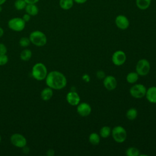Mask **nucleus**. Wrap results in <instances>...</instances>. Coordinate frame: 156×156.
Masks as SVG:
<instances>
[{"label":"nucleus","mask_w":156,"mask_h":156,"mask_svg":"<svg viewBox=\"0 0 156 156\" xmlns=\"http://www.w3.org/2000/svg\"><path fill=\"white\" fill-rule=\"evenodd\" d=\"M48 73L47 68L43 63H36L32 66L31 74L32 77L37 80L41 81L44 80Z\"/></svg>","instance_id":"nucleus-2"},{"label":"nucleus","mask_w":156,"mask_h":156,"mask_svg":"<svg viewBox=\"0 0 156 156\" xmlns=\"http://www.w3.org/2000/svg\"><path fill=\"white\" fill-rule=\"evenodd\" d=\"M138 115L137 110L135 108H131L127 111L126 117L129 120L135 119Z\"/></svg>","instance_id":"nucleus-22"},{"label":"nucleus","mask_w":156,"mask_h":156,"mask_svg":"<svg viewBox=\"0 0 156 156\" xmlns=\"http://www.w3.org/2000/svg\"><path fill=\"white\" fill-rule=\"evenodd\" d=\"M112 60L114 65L116 66H121L123 65L126 62V54L122 51H116L113 53Z\"/></svg>","instance_id":"nucleus-9"},{"label":"nucleus","mask_w":156,"mask_h":156,"mask_svg":"<svg viewBox=\"0 0 156 156\" xmlns=\"http://www.w3.org/2000/svg\"><path fill=\"white\" fill-rule=\"evenodd\" d=\"M146 96L151 103H156V87H151L146 90Z\"/></svg>","instance_id":"nucleus-14"},{"label":"nucleus","mask_w":156,"mask_h":156,"mask_svg":"<svg viewBox=\"0 0 156 156\" xmlns=\"http://www.w3.org/2000/svg\"><path fill=\"white\" fill-rule=\"evenodd\" d=\"M10 142L12 145L16 147L23 148L27 144V140L26 137L21 133H15L12 134L10 138Z\"/></svg>","instance_id":"nucleus-6"},{"label":"nucleus","mask_w":156,"mask_h":156,"mask_svg":"<svg viewBox=\"0 0 156 156\" xmlns=\"http://www.w3.org/2000/svg\"><path fill=\"white\" fill-rule=\"evenodd\" d=\"M146 88L142 84H135L130 89L131 96L136 99L143 98L146 95Z\"/></svg>","instance_id":"nucleus-8"},{"label":"nucleus","mask_w":156,"mask_h":156,"mask_svg":"<svg viewBox=\"0 0 156 156\" xmlns=\"http://www.w3.org/2000/svg\"><path fill=\"white\" fill-rule=\"evenodd\" d=\"M2 11V5H0V12H1Z\"/></svg>","instance_id":"nucleus-37"},{"label":"nucleus","mask_w":156,"mask_h":156,"mask_svg":"<svg viewBox=\"0 0 156 156\" xmlns=\"http://www.w3.org/2000/svg\"><path fill=\"white\" fill-rule=\"evenodd\" d=\"M30 43L34 45L41 47L44 46L47 43V37L44 33L40 30H34L29 35Z\"/></svg>","instance_id":"nucleus-3"},{"label":"nucleus","mask_w":156,"mask_h":156,"mask_svg":"<svg viewBox=\"0 0 156 156\" xmlns=\"http://www.w3.org/2000/svg\"><path fill=\"white\" fill-rule=\"evenodd\" d=\"M136 4L140 9L145 10L150 5L151 0H136Z\"/></svg>","instance_id":"nucleus-19"},{"label":"nucleus","mask_w":156,"mask_h":156,"mask_svg":"<svg viewBox=\"0 0 156 156\" xmlns=\"http://www.w3.org/2000/svg\"><path fill=\"white\" fill-rule=\"evenodd\" d=\"M89 141L93 145H98L100 142L99 135L96 133H91L89 136Z\"/></svg>","instance_id":"nucleus-23"},{"label":"nucleus","mask_w":156,"mask_h":156,"mask_svg":"<svg viewBox=\"0 0 156 156\" xmlns=\"http://www.w3.org/2000/svg\"><path fill=\"white\" fill-rule=\"evenodd\" d=\"M104 85L108 90H113L117 86V81L115 77L113 76H105L104 79Z\"/></svg>","instance_id":"nucleus-10"},{"label":"nucleus","mask_w":156,"mask_h":156,"mask_svg":"<svg viewBox=\"0 0 156 156\" xmlns=\"http://www.w3.org/2000/svg\"><path fill=\"white\" fill-rule=\"evenodd\" d=\"M32 55V51L29 49H23L20 54V58L23 61H28V60H29L31 58Z\"/></svg>","instance_id":"nucleus-17"},{"label":"nucleus","mask_w":156,"mask_h":156,"mask_svg":"<svg viewBox=\"0 0 156 156\" xmlns=\"http://www.w3.org/2000/svg\"><path fill=\"white\" fill-rule=\"evenodd\" d=\"M138 79V74L136 72H131L129 73L126 77V80L127 82L130 83H135Z\"/></svg>","instance_id":"nucleus-20"},{"label":"nucleus","mask_w":156,"mask_h":156,"mask_svg":"<svg viewBox=\"0 0 156 156\" xmlns=\"http://www.w3.org/2000/svg\"><path fill=\"white\" fill-rule=\"evenodd\" d=\"M4 34V29H3L1 27H0V38H1V37H2L3 36Z\"/></svg>","instance_id":"nucleus-35"},{"label":"nucleus","mask_w":156,"mask_h":156,"mask_svg":"<svg viewBox=\"0 0 156 156\" xmlns=\"http://www.w3.org/2000/svg\"><path fill=\"white\" fill-rule=\"evenodd\" d=\"M47 155L48 156H52L54 155V151L53 149H49L48 151H47V153H46Z\"/></svg>","instance_id":"nucleus-33"},{"label":"nucleus","mask_w":156,"mask_h":156,"mask_svg":"<svg viewBox=\"0 0 156 156\" xmlns=\"http://www.w3.org/2000/svg\"><path fill=\"white\" fill-rule=\"evenodd\" d=\"M112 134L114 140L119 143H123L127 137V133L126 130L124 128L120 126L115 127L112 131Z\"/></svg>","instance_id":"nucleus-5"},{"label":"nucleus","mask_w":156,"mask_h":156,"mask_svg":"<svg viewBox=\"0 0 156 156\" xmlns=\"http://www.w3.org/2000/svg\"><path fill=\"white\" fill-rule=\"evenodd\" d=\"M21 18H23V20L26 23H27V22H28V21H30V18H31V16H30V15H29L28 13H24V14L23 15V16H22Z\"/></svg>","instance_id":"nucleus-30"},{"label":"nucleus","mask_w":156,"mask_h":156,"mask_svg":"<svg viewBox=\"0 0 156 156\" xmlns=\"http://www.w3.org/2000/svg\"><path fill=\"white\" fill-rule=\"evenodd\" d=\"M77 4H83L87 1V0H73Z\"/></svg>","instance_id":"nucleus-34"},{"label":"nucleus","mask_w":156,"mask_h":156,"mask_svg":"<svg viewBox=\"0 0 156 156\" xmlns=\"http://www.w3.org/2000/svg\"><path fill=\"white\" fill-rule=\"evenodd\" d=\"M27 3L24 0H15L14 2V7L17 10H24Z\"/></svg>","instance_id":"nucleus-21"},{"label":"nucleus","mask_w":156,"mask_h":156,"mask_svg":"<svg viewBox=\"0 0 156 156\" xmlns=\"http://www.w3.org/2000/svg\"><path fill=\"white\" fill-rule=\"evenodd\" d=\"M30 43V41L29 40V38L26 37H21L19 41L20 45L23 48H26L29 46Z\"/></svg>","instance_id":"nucleus-26"},{"label":"nucleus","mask_w":156,"mask_h":156,"mask_svg":"<svg viewBox=\"0 0 156 156\" xmlns=\"http://www.w3.org/2000/svg\"><path fill=\"white\" fill-rule=\"evenodd\" d=\"M27 4H37L40 0H24Z\"/></svg>","instance_id":"nucleus-32"},{"label":"nucleus","mask_w":156,"mask_h":156,"mask_svg":"<svg viewBox=\"0 0 156 156\" xmlns=\"http://www.w3.org/2000/svg\"><path fill=\"white\" fill-rule=\"evenodd\" d=\"M126 154L128 156H138L140 155V151L134 147H130L126 150Z\"/></svg>","instance_id":"nucleus-25"},{"label":"nucleus","mask_w":156,"mask_h":156,"mask_svg":"<svg viewBox=\"0 0 156 156\" xmlns=\"http://www.w3.org/2000/svg\"><path fill=\"white\" fill-rule=\"evenodd\" d=\"M9 62L8 56L6 54H0V66H4Z\"/></svg>","instance_id":"nucleus-27"},{"label":"nucleus","mask_w":156,"mask_h":156,"mask_svg":"<svg viewBox=\"0 0 156 156\" xmlns=\"http://www.w3.org/2000/svg\"><path fill=\"white\" fill-rule=\"evenodd\" d=\"M82 79H83V80H84L85 82H88L90 80V76L88 75V74H83V76H82Z\"/></svg>","instance_id":"nucleus-31"},{"label":"nucleus","mask_w":156,"mask_h":156,"mask_svg":"<svg viewBox=\"0 0 156 156\" xmlns=\"http://www.w3.org/2000/svg\"><path fill=\"white\" fill-rule=\"evenodd\" d=\"M115 23L118 28L122 30L126 29L129 26L128 19L124 15H118L115 19Z\"/></svg>","instance_id":"nucleus-13"},{"label":"nucleus","mask_w":156,"mask_h":156,"mask_svg":"<svg viewBox=\"0 0 156 156\" xmlns=\"http://www.w3.org/2000/svg\"><path fill=\"white\" fill-rule=\"evenodd\" d=\"M73 0H60L59 5L63 10H69L73 5Z\"/></svg>","instance_id":"nucleus-18"},{"label":"nucleus","mask_w":156,"mask_h":156,"mask_svg":"<svg viewBox=\"0 0 156 156\" xmlns=\"http://www.w3.org/2000/svg\"><path fill=\"white\" fill-rule=\"evenodd\" d=\"M66 99L68 103L71 105H77L80 102L79 95L76 91H69L67 93Z\"/></svg>","instance_id":"nucleus-12"},{"label":"nucleus","mask_w":156,"mask_h":156,"mask_svg":"<svg viewBox=\"0 0 156 156\" xmlns=\"http://www.w3.org/2000/svg\"><path fill=\"white\" fill-rule=\"evenodd\" d=\"M40 96H41V98L42 100H43L44 101H49L51 99V98L53 96V90L52 88H51L48 87L46 88H44L41 91Z\"/></svg>","instance_id":"nucleus-16"},{"label":"nucleus","mask_w":156,"mask_h":156,"mask_svg":"<svg viewBox=\"0 0 156 156\" xmlns=\"http://www.w3.org/2000/svg\"><path fill=\"white\" fill-rule=\"evenodd\" d=\"M111 133V129L108 126H104L100 130V135L102 138H107Z\"/></svg>","instance_id":"nucleus-24"},{"label":"nucleus","mask_w":156,"mask_h":156,"mask_svg":"<svg viewBox=\"0 0 156 156\" xmlns=\"http://www.w3.org/2000/svg\"><path fill=\"white\" fill-rule=\"evenodd\" d=\"M77 112L82 116H87L91 113V108L88 103L82 102L79 104L77 107Z\"/></svg>","instance_id":"nucleus-11"},{"label":"nucleus","mask_w":156,"mask_h":156,"mask_svg":"<svg viewBox=\"0 0 156 156\" xmlns=\"http://www.w3.org/2000/svg\"><path fill=\"white\" fill-rule=\"evenodd\" d=\"M1 142V135H0V143Z\"/></svg>","instance_id":"nucleus-38"},{"label":"nucleus","mask_w":156,"mask_h":156,"mask_svg":"<svg viewBox=\"0 0 156 156\" xmlns=\"http://www.w3.org/2000/svg\"><path fill=\"white\" fill-rule=\"evenodd\" d=\"M7 49L5 45L2 43H0V54H6Z\"/></svg>","instance_id":"nucleus-28"},{"label":"nucleus","mask_w":156,"mask_h":156,"mask_svg":"<svg viewBox=\"0 0 156 156\" xmlns=\"http://www.w3.org/2000/svg\"><path fill=\"white\" fill-rule=\"evenodd\" d=\"M96 76L98 79H104V77H105V73L102 71V70H100V71H98L97 73H96Z\"/></svg>","instance_id":"nucleus-29"},{"label":"nucleus","mask_w":156,"mask_h":156,"mask_svg":"<svg viewBox=\"0 0 156 156\" xmlns=\"http://www.w3.org/2000/svg\"><path fill=\"white\" fill-rule=\"evenodd\" d=\"M46 85L52 90H61L65 87L67 83L66 77L58 71H52L48 73L45 79Z\"/></svg>","instance_id":"nucleus-1"},{"label":"nucleus","mask_w":156,"mask_h":156,"mask_svg":"<svg viewBox=\"0 0 156 156\" xmlns=\"http://www.w3.org/2000/svg\"><path fill=\"white\" fill-rule=\"evenodd\" d=\"M151 66L149 62L146 59L140 60L136 65V71L140 76H146L150 71Z\"/></svg>","instance_id":"nucleus-7"},{"label":"nucleus","mask_w":156,"mask_h":156,"mask_svg":"<svg viewBox=\"0 0 156 156\" xmlns=\"http://www.w3.org/2000/svg\"><path fill=\"white\" fill-rule=\"evenodd\" d=\"M8 27L15 32L23 31L26 26V22L22 18L14 17L10 19L7 23Z\"/></svg>","instance_id":"nucleus-4"},{"label":"nucleus","mask_w":156,"mask_h":156,"mask_svg":"<svg viewBox=\"0 0 156 156\" xmlns=\"http://www.w3.org/2000/svg\"><path fill=\"white\" fill-rule=\"evenodd\" d=\"M7 0H0V5H2L4 4L5 3Z\"/></svg>","instance_id":"nucleus-36"},{"label":"nucleus","mask_w":156,"mask_h":156,"mask_svg":"<svg viewBox=\"0 0 156 156\" xmlns=\"http://www.w3.org/2000/svg\"><path fill=\"white\" fill-rule=\"evenodd\" d=\"M24 10L26 13H28L31 16H36L39 12V9L36 4H27Z\"/></svg>","instance_id":"nucleus-15"}]
</instances>
